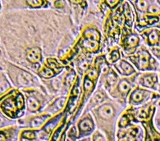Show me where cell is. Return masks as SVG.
Segmentation results:
<instances>
[{
	"mask_svg": "<svg viewBox=\"0 0 160 141\" xmlns=\"http://www.w3.org/2000/svg\"><path fill=\"white\" fill-rule=\"evenodd\" d=\"M41 57V50L39 48H31L27 52V59L31 63H37L40 61Z\"/></svg>",
	"mask_w": 160,
	"mask_h": 141,
	"instance_id": "cell-1",
	"label": "cell"
},
{
	"mask_svg": "<svg viewBox=\"0 0 160 141\" xmlns=\"http://www.w3.org/2000/svg\"><path fill=\"white\" fill-rule=\"evenodd\" d=\"M149 60H150V56L146 51H143L139 54V57L137 58V67H139L140 70H145L149 64Z\"/></svg>",
	"mask_w": 160,
	"mask_h": 141,
	"instance_id": "cell-2",
	"label": "cell"
},
{
	"mask_svg": "<svg viewBox=\"0 0 160 141\" xmlns=\"http://www.w3.org/2000/svg\"><path fill=\"white\" fill-rule=\"evenodd\" d=\"M116 68L121 74L125 75V76H129L134 73L133 67L125 61H121L118 65H116Z\"/></svg>",
	"mask_w": 160,
	"mask_h": 141,
	"instance_id": "cell-3",
	"label": "cell"
},
{
	"mask_svg": "<svg viewBox=\"0 0 160 141\" xmlns=\"http://www.w3.org/2000/svg\"><path fill=\"white\" fill-rule=\"evenodd\" d=\"M157 81V77L155 74H145L143 75L140 79V83L141 86L145 87H153Z\"/></svg>",
	"mask_w": 160,
	"mask_h": 141,
	"instance_id": "cell-4",
	"label": "cell"
},
{
	"mask_svg": "<svg viewBox=\"0 0 160 141\" xmlns=\"http://www.w3.org/2000/svg\"><path fill=\"white\" fill-rule=\"evenodd\" d=\"M99 114L103 119H110L114 114V109L110 104H104L99 109Z\"/></svg>",
	"mask_w": 160,
	"mask_h": 141,
	"instance_id": "cell-5",
	"label": "cell"
},
{
	"mask_svg": "<svg viewBox=\"0 0 160 141\" xmlns=\"http://www.w3.org/2000/svg\"><path fill=\"white\" fill-rule=\"evenodd\" d=\"M148 42L150 45H158L160 42V33L156 30H153L148 34Z\"/></svg>",
	"mask_w": 160,
	"mask_h": 141,
	"instance_id": "cell-6",
	"label": "cell"
},
{
	"mask_svg": "<svg viewBox=\"0 0 160 141\" xmlns=\"http://www.w3.org/2000/svg\"><path fill=\"white\" fill-rule=\"evenodd\" d=\"M146 93V91H145L144 90H136V91L132 93V96H131V101H132V102L134 103L141 102V101L145 99V94Z\"/></svg>",
	"mask_w": 160,
	"mask_h": 141,
	"instance_id": "cell-7",
	"label": "cell"
},
{
	"mask_svg": "<svg viewBox=\"0 0 160 141\" xmlns=\"http://www.w3.org/2000/svg\"><path fill=\"white\" fill-rule=\"evenodd\" d=\"M93 122L90 119H84L82 120L79 124V128L81 131L86 132V131H90L93 129Z\"/></svg>",
	"mask_w": 160,
	"mask_h": 141,
	"instance_id": "cell-8",
	"label": "cell"
},
{
	"mask_svg": "<svg viewBox=\"0 0 160 141\" xmlns=\"http://www.w3.org/2000/svg\"><path fill=\"white\" fill-rule=\"evenodd\" d=\"M27 105H28V109L31 111H33V112L37 111L40 107L39 101L34 97L29 98L28 100H27Z\"/></svg>",
	"mask_w": 160,
	"mask_h": 141,
	"instance_id": "cell-9",
	"label": "cell"
},
{
	"mask_svg": "<svg viewBox=\"0 0 160 141\" xmlns=\"http://www.w3.org/2000/svg\"><path fill=\"white\" fill-rule=\"evenodd\" d=\"M139 38L136 35H131L128 39H127L126 45L128 48H136V46L139 44Z\"/></svg>",
	"mask_w": 160,
	"mask_h": 141,
	"instance_id": "cell-10",
	"label": "cell"
},
{
	"mask_svg": "<svg viewBox=\"0 0 160 141\" xmlns=\"http://www.w3.org/2000/svg\"><path fill=\"white\" fill-rule=\"evenodd\" d=\"M47 117H48L47 115H43L40 116V117H35V118H34V119L31 121V126H32V127L37 128V127L41 126V124L44 122V120L46 119Z\"/></svg>",
	"mask_w": 160,
	"mask_h": 141,
	"instance_id": "cell-11",
	"label": "cell"
},
{
	"mask_svg": "<svg viewBox=\"0 0 160 141\" xmlns=\"http://www.w3.org/2000/svg\"><path fill=\"white\" fill-rule=\"evenodd\" d=\"M118 90L121 93L126 94L130 90V83L127 80L121 81L118 84Z\"/></svg>",
	"mask_w": 160,
	"mask_h": 141,
	"instance_id": "cell-12",
	"label": "cell"
},
{
	"mask_svg": "<svg viewBox=\"0 0 160 141\" xmlns=\"http://www.w3.org/2000/svg\"><path fill=\"white\" fill-rule=\"evenodd\" d=\"M103 99V95L100 93V92H98L94 95V97L92 98V100H91V102H90V104L94 106V105H96V104H99L100 102H102V100Z\"/></svg>",
	"mask_w": 160,
	"mask_h": 141,
	"instance_id": "cell-13",
	"label": "cell"
},
{
	"mask_svg": "<svg viewBox=\"0 0 160 141\" xmlns=\"http://www.w3.org/2000/svg\"><path fill=\"white\" fill-rule=\"evenodd\" d=\"M40 74L44 78H50L54 75V72L51 70V69L45 68V69H44V70L40 72Z\"/></svg>",
	"mask_w": 160,
	"mask_h": 141,
	"instance_id": "cell-14",
	"label": "cell"
},
{
	"mask_svg": "<svg viewBox=\"0 0 160 141\" xmlns=\"http://www.w3.org/2000/svg\"><path fill=\"white\" fill-rule=\"evenodd\" d=\"M117 80H118V77L115 74H114L113 72H110V74H108V83L110 85V86H113L115 83H117Z\"/></svg>",
	"mask_w": 160,
	"mask_h": 141,
	"instance_id": "cell-15",
	"label": "cell"
},
{
	"mask_svg": "<svg viewBox=\"0 0 160 141\" xmlns=\"http://www.w3.org/2000/svg\"><path fill=\"white\" fill-rule=\"evenodd\" d=\"M120 57V55H119V52L118 50H113L112 52H111V54H110L109 57V61L110 62H116L118 60Z\"/></svg>",
	"mask_w": 160,
	"mask_h": 141,
	"instance_id": "cell-16",
	"label": "cell"
},
{
	"mask_svg": "<svg viewBox=\"0 0 160 141\" xmlns=\"http://www.w3.org/2000/svg\"><path fill=\"white\" fill-rule=\"evenodd\" d=\"M136 5H137V7L140 11H144L148 8V3H147L146 1H138Z\"/></svg>",
	"mask_w": 160,
	"mask_h": 141,
	"instance_id": "cell-17",
	"label": "cell"
},
{
	"mask_svg": "<svg viewBox=\"0 0 160 141\" xmlns=\"http://www.w3.org/2000/svg\"><path fill=\"white\" fill-rule=\"evenodd\" d=\"M42 1H27V3H28L30 6L33 7H39L42 5Z\"/></svg>",
	"mask_w": 160,
	"mask_h": 141,
	"instance_id": "cell-18",
	"label": "cell"
},
{
	"mask_svg": "<svg viewBox=\"0 0 160 141\" xmlns=\"http://www.w3.org/2000/svg\"><path fill=\"white\" fill-rule=\"evenodd\" d=\"M84 87H85V89H86V91H89V90L91 89L93 87L92 82L90 80H89V79H86V80H85V83H84Z\"/></svg>",
	"mask_w": 160,
	"mask_h": 141,
	"instance_id": "cell-19",
	"label": "cell"
},
{
	"mask_svg": "<svg viewBox=\"0 0 160 141\" xmlns=\"http://www.w3.org/2000/svg\"><path fill=\"white\" fill-rule=\"evenodd\" d=\"M23 135H24L26 138H27V139H35V133L32 132V131H27V132H25L24 134H23Z\"/></svg>",
	"mask_w": 160,
	"mask_h": 141,
	"instance_id": "cell-20",
	"label": "cell"
},
{
	"mask_svg": "<svg viewBox=\"0 0 160 141\" xmlns=\"http://www.w3.org/2000/svg\"><path fill=\"white\" fill-rule=\"evenodd\" d=\"M127 124H128V119H127V117H126V116H124V117L121 119L119 125H120V126L123 127V126H127Z\"/></svg>",
	"mask_w": 160,
	"mask_h": 141,
	"instance_id": "cell-21",
	"label": "cell"
},
{
	"mask_svg": "<svg viewBox=\"0 0 160 141\" xmlns=\"http://www.w3.org/2000/svg\"><path fill=\"white\" fill-rule=\"evenodd\" d=\"M94 141H104V139L102 135H99V133H97L94 137Z\"/></svg>",
	"mask_w": 160,
	"mask_h": 141,
	"instance_id": "cell-22",
	"label": "cell"
},
{
	"mask_svg": "<svg viewBox=\"0 0 160 141\" xmlns=\"http://www.w3.org/2000/svg\"><path fill=\"white\" fill-rule=\"evenodd\" d=\"M159 9L156 6H151L149 8V12L150 13H157Z\"/></svg>",
	"mask_w": 160,
	"mask_h": 141,
	"instance_id": "cell-23",
	"label": "cell"
},
{
	"mask_svg": "<svg viewBox=\"0 0 160 141\" xmlns=\"http://www.w3.org/2000/svg\"><path fill=\"white\" fill-rule=\"evenodd\" d=\"M107 2H108V4L111 7H115L117 4H118V1H107Z\"/></svg>",
	"mask_w": 160,
	"mask_h": 141,
	"instance_id": "cell-24",
	"label": "cell"
},
{
	"mask_svg": "<svg viewBox=\"0 0 160 141\" xmlns=\"http://www.w3.org/2000/svg\"><path fill=\"white\" fill-rule=\"evenodd\" d=\"M72 80H73V75L70 74V75H69V77H68V78H67V79H66V82L68 83V86H69V85L72 83Z\"/></svg>",
	"mask_w": 160,
	"mask_h": 141,
	"instance_id": "cell-25",
	"label": "cell"
},
{
	"mask_svg": "<svg viewBox=\"0 0 160 141\" xmlns=\"http://www.w3.org/2000/svg\"><path fill=\"white\" fill-rule=\"evenodd\" d=\"M69 134H70V135H74V136H76V135H77V130H76V128H75V127L71 128L70 131H69Z\"/></svg>",
	"mask_w": 160,
	"mask_h": 141,
	"instance_id": "cell-26",
	"label": "cell"
},
{
	"mask_svg": "<svg viewBox=\"0 0 160 141\" xmlns=\"http://www.w3.org/2000/svg\"><path fill=\"white\" fill-rule=\"evenodd\" d=\"M153 52L155 56L160 57V49H157V48L156 49H153Z\"/></svg>",
	"mask_w": 160,
	"mask_h": 141,
	"instance_id": "cell-27",
	"label": "cell"
},
{
	"mask_svg": "<svg viewBox=\"0 0 160 141\" xmlns=\"http://www.w3.org/2000/svg\"><path fill=\"white\" fill-rule=\"evenodd\" d=\"M61 3H62V2H58V1H57V2H55V6L57 7H60L61 6H63V4H61Z\"/></svg>",
	"mask_w": 160,
	"mask_h": 141,
	"instance_id": "cell-28",
	"label": "cell"
},
{
	"mask_svg": "<svg viewBox=\"0 0 160 141\" xmlns=\"http://www.w3.org/2000/svg\"><path fill=\"white\" fill-rule=\"evenodd\" d=\"M2 123H3V120H2V117H0V126H2Z\"/></svg>",
	"mask_w": 160,
	"mask_h": 141,
	"instance_id": "cell-29",
	"label": "cell"
},
{
	"mask_svg": "<svg viewBox=\"0 0 160 141\" xmlns=\"http://www.w3.org/2000/svg\"><path fill=\"white\" fill-rule=\"evenodd\" d=\"M81 141H86V139H83V140H81Z\"/></svg>",
	"mask_w": 160,
	"mask_h": 141,
	"instance_id": "cell-30",
	"label": "cell"
},
{
	"mask_svg": "<svg viewBox=\"0 0 160 141\" xmlns=\"http://www.w3.org/2000/svg\"><path fill=\"white\" fill-rule=\"evenodd\" d=\"M159 91H160V87H159Z\"/></svg>",
	"mask_w": 160,
	"mask_h": 141,
	"instance_id": "cell-31",
	"label": "cell"
},
{
	"mask_svg": "<svg viewBox=\"0 0 160 141\" xmlns=\"http://www.w3.org/2000/svg\"><path fill=\"white\" fill-rule=\"evenodd\" d=\"M159 23H160V22H159ZM159 25V26H160V24H159V25Z\"/></svg>",
	"mask_w": 160,
	"mask_h": 141,
	"instance_id": "cell-32",
	"label": "cell"
}]
</instances>
